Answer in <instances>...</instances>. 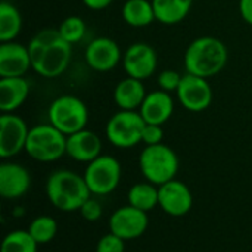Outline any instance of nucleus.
Segmentation results:
<instances>
[{
    "label": "nucleus",
    "mask_w": 252,
    "mask_h": 252,
    "mask_svg": "<svg viewBox=\"0 0 252 252\" xmlns=\"http://www.w3.org/2000/svg\"><path fill=\"white\" fill-rule=\"evenodd\" d=\"M66 155L77 162H92L102 155V140L92 130H80L66 136Z\"/></svg>",
    "instance_id": "nucleus-17"
},
{
    "label": "nucleus",
    "mask_w": 252,
    "mask_h": 252,
    "mask_svg": "<svg viewBox=\"0 0 252 252\" xmlns=\"http://www.w3.org/2000/svg\"><path fill=\"white\" fill-rule=\"evenodd\" d=\"M127 199L131 207L149 213L151 210L159 205V189L158 186L149 182L136 183L130 188L127 193Z\"/></svg>",
    "instance_id": "nucleus-23"
},
{
    "label": "nucleus",
    "mask_w": 252,
    "mask_h": 252,
    "mask_svg": "<svg viewBox=\"0 0 252 252\" xmlns=\"http://www.w3.org/2000/svg\"><path fill=\"white\" fill-rule=\"evenodd\" d=\"M182 77L177 71L174 69H164L159 72L158 75V86L161 90H165V92H176L180 81H182Z\"/></svg>",
    "instance_id": "nucleus-29"
},
{
    "label": "nucleus",
    "mask_w": 252,
    "mask_h": 252,
    "mask_svg": "<svg viewBox=\"0 0 252 252\" xmlns=\"http://www.w3.org/2000/svg\"><path fill=\"white\" fill-rule=\"evenodd\" d=\"M152 4L158 22L176 25L189 15L193 0H152Z\"/></svg>",
    "instance_id": "nucleus-22"
},
{
    "label": "nucleus",
    "mask_w": 252,
    "mask_h": 252,
    "mask_svg": "<svg viewBox=\"0 0 252 252\" xmlns=\"http://www.w3.org/2000/svg\"><path fill=\"white\" fill-rule=\"evenodd\" d=\"M149 226L148 213L131 207H121L109 217V230L124 241L140 238Z\"/></svg>",
    "instance_id": "nucleus-12"
},
{
    "label": "nucleus",
    "mask_w": 252,
    "mask_h": 252,
    "mask_svg": "<svg viewBox=\"0 0 252 252\" xmlns=\"http://www.w3.org/2000/svg\"><path fill=\"white\" fill-rule=\"evenodd\" d=\"M84 59L93 71L109 72L123 62V53L115 40L109 37H94L84 50Z\"/></svg>",
    "instance_id": "nucleus-13"
},
{
    "label": "nucleus",
    "mask_w": 252,
    "mask_h": 252,
    "mask_svg": "<svg viewBox=\"0 0 252 252\" xmlns=\"http://www.w3.org/2000/svg\"><path fill=\"white\" fill-rule=\"evenodd\" d=\"M47 118L53 127L65 136H71L86 128L89 123V109L80 97L62 94L49 105Z\"/></svg>",
    "instance_id": "nucleus-6"
},
{
    "label": "nucleus",
    "mask_w": 252,
    "mask_h": 252,
    "mask_svg": "<svg viewBox=\"0 0 252 252\" xmlns=\"http://www.w3.org/2000/svg\"><path fill=\"white\" fill-rule=\"evenodd\" d=\"M58 31L69 44H75L83 40L87 28H86V22L83 18H80L77 15H71V16H66L59 24Z\"/></svg>",
    "instance_id": "nucleus-27"
},
{
    "label": "nucleus",
    "mask_w": 252,
    "mask_h": 252,
    "mask_svg": "<svg viewBox=\"0 0 252 252\" xmlns=\"http://www.w3.org/2000/svg\"><path fill=\"white\" fill-rule=\"evenodd\" d=\"M159 189V205L161 210L171 217L186 216L193 205V195L190 189L180 180H170Z\"/></svg>",
    "instance_id": "nucleus-14"
},
{
    "label": "nucleus",
    "mask_w": 252,
    "mask_h": 252,
    "mask_svg": "<svg viewBox=\"0 0 252 252\" xmlns=\"http://www.w3.org/2000/svg\"><path fill=\"white\" fill-rule=\"evenodd\" d=\"M83 177L92 195H109L120 185L121 164L112 155H100L87 164Z\"/></svg>",
    "instance_id": "nucleus-8"
},
{
    "label": "nucleus",
    "mask_w": 252,
    "mask_h": 252,
    "mask_svg": "<svg viewBox=\"0 0 252 252\" xmlns=\"http://www.w3.org/2000/svg\"><path fill=\"white\" fill-rule=\"evenodd\" d=\"M25 152L38 162H55L66 154V136L50 123L34 126L30 128Z\"/></svg>",
    "instance_id": "nucleus-5"
},
{
    "label": "nucleus",
    "mask_w": 252,
    "mask_h": 252,
    "mask_svg": "<svg viewBox=\"0 0 252 252\" xmlns=\"http://www.w3.org/2000/svg\"><path fill=\"white\" fill-rule=\"evenodd\" d=\"M22 30V15L9 1L0 3V41H13Z\"/></svg>",
    "instance_id": "nucleus-24"
},
{
    "label": "nucleus",
    "mask_w": 252,
    "mask_h": 252,
    "mask_svg": "<svg viewBox=\"0 0 252 252\" xmlns=\"http://www.w3.org/2000/svg\"><path fill=\"white\" fill-rule=\"evenodd\" d=\"M146 89L142 80L126 77L114 89V102L120 109L124 111H139L145 97Z\"/></svg>",
    "instance_id": "nucleus-20"
},
{
    "label": "nucleus",
    "mask_w": 252,
    "mask_h": 252,
    "mask_svg": "<svg viewBox=\"0 0 252 252\" xmlns=\"http://www.w3.org/2000/svg\"><path fill=\"white\" fill-rule=\"evenodd\" d=\"M158 56L155 49L143 41L130 44L123 53V68L127 77L146 80L157 71Z\"/></svg>",
    "instance_id": "nucleus-11"
},
{
    "label": "nucleus",
    "mask_w": 252,
    "mask_h": 252,
    "mask_svg": "<svg viewBox=\"0 0 252 252\" xmlns=\"http://www.w3.org/2000/svg\"><path fill=\"white\" fill-rule=\"evenodd\" d=\"M239 12L242 19L252 25V0H239Z\"/></svg>",
    "instance_id": "nucleus-32"
},
{
    "label": "nucleus",
    "mask_w": 252,
    "mask_h": 252,
    "mask_svg": "<svg viewBox=\"0 0 252 252\" xmlns=\"http://www.w3.org/2000/svg\"><path fill=\"white\" fill-rule=\"evenodd\" d=\"M179 103L189 112H202L213 103V87L208 78L185 74L176 90Z\"/></svg>",
    "instance_id": "nucleus-9"
},
{
    "label": "nucleus",
    "mask_w": 252,
    "mask_h": 252,
    "mask_svg": "<svg viewBox=\"0 0 252 252\" xmlns=\"http://www.w3.org/2000/svg\"><path fill=\"white\" fill-rule=\"evenodd\" d=\"M30 128L22 117L6 112L0 117V157L3 159L16 157L25 151Z\"/></svg>",
    "instance_id": "nucleus-10"
},
{
    "label": "nucleus",
    "mask_w": 252,
    "mask_h": 252,
    "mask_svg": "<svg viewBox=\"0 0 252 252\" xmlns=\"http://www.w3.org/2000/svg\"><path fill=\"white\" fill-rule=\"evenodd\" d=\"M31 186L30 171L16 162H3L0 165V195L4 199L22 198Z\"/></svg>",
    "instance_id": "nucleus-16"
},
{
    "label": "nucleus",
    "mask_w": 252,
    "mask_h": 252,
    "mask_svg": "<svg viewBox=\"0 0 252 252\" xmlns=\"http://www.w3.org/2000/svg\"><path fill=\"white\" fill-rule=\"evenodd\" d=\"M38 244L28 230H12L3 238L0 252H37Z\"/></svg>",
    "instance_id": "nucleus-26"
},
{
    "label": "nucleus",
    "mask_w": 252,
    "mask_h": 252,
    "mask_svg": "<svg viewBox=\"0 0 252 252\" xmlns=\"http://www.w3.org/2000/svg\"><path fill=\"white\" fill-rule=\"evenodd\" d=\"M31 68L28 46L15 40L0 44V77H24Z\"/></svg>",
    "instance_id": "nucleus-15"
},
{
    "label": "nucleus",
    "mask_w": 252,
    "mask_h": 252,
    "mask_svg": "<svg viewBox=\"0 0 252 252\" xmlns=\"http://www.w3.org/2000/svg\"><path fill=\"white\" fill-rule=\"evenodd\" d=\"M114 0H83L84 6L92 9V10H103L108 6H111Z\"/></svg>",
    "instance_id": "nucleus-33"
},
{
    "label": "nucleus",
    "mask_w": 252,
    "mask_h": 252,
    "mask_svg": "<svg viewBox=\"0 0 252 252\" xmlns=\"http://www.w3.org/2000/svg\"><path fill=\"white\" fill-rule=\"evenodd\" d=\"M139 112L146 124L164 126L174 112V100L165 90H152L146 94Z\"/></svg>",
    "instance_id": "nucleus-18"
},
{
    "label": "nucleus",
    "mask_w": 252,
    "mask_h": 252,
    "mask_svg": "<svg viewBox=\"0 0 252 252\" xmlns=\"http://www.w3.org/2000/svg\"><path fill=\"white\" fill-rule=\"evenodd\" d=\"M121 16L127 25L134 28H145L157 21L152 0H126Z\"/></svg>",
    "instance_id": "nucleus-21"
},
{
    "label": "nucleus",
    "mask_w": 252,
    "mask_h": 252,
    "mask_svg": "<svg viewBox=\"0 0 252 252\" xmlns=\"http://www.w3.org/2000/svg\"><path fill=\"white\" fill-rule=\"evenodd\" d=\"M164 140V130L162 126H157V124H146L142 133V142L145 143V146H154V145H159Z\"/></svg>",
    "instance_id": "nucleus-31"
},
{
    "label": "nucleus",
    "mask_w": 252,
    "mask_h": 252,
    "mask_svg": "<svg viewBox=\"0 0 252 252\" xmlns=\"http://www.w3.org/2000/svg\"><path fill=\"white\" fill-rule=\"evenodd\" d=\"M80 214L81 217L86 220V221H90V223H94V221H99L103 216V210H102V205L97 199H93L92 196L83 204V207L80 208Z\"/></svg>",
    "instance_id": "nucleus-30"
},
{
    "label": "nucleus",
    "mask_w": 252,
    "mask_h": 252,
    "mask_svg": "<svg viewBox=\"0 0 252 252\" xmlns=\"http://www.w3.org/2000/svg\"><path fill=\"white\" fill-rule=\"evenodd\" d=\"M46 195L56 210L71 213L80 211L83 204L92 196V192L83 176L63 168L53 171L47 177Z\"/></svg>",
    "instance_id": "nucleus-3"
},
{
    "label": "nucleus",
    "mask_w": 252,
    "mask_h": 252,
    "mask_svg": "<svg viewBox=\"0 0 252 252\" xmlns=\"http://www.w3.org/2000/svg\"><path fill=\"white\" fill-rule=\"evenodd\" d=\"M32 69L44 78L62 75L72 58V44H69L58 30L46 28L37 32L28 43Z\"/></svg>",
    "instance_id": "nucleus-1"
},
{
    "label": "nucleus",
    "mask_w": 252,
    "mask_h": 252,
    "mask_svg": "<svg viewBox=\"0 0 252 252\" xmlns=\"http://www.w3.org/2000/svg\"><path fill=\"white\" fill-rule=\"evenodd\" d=\"M146 123L139 111L115 112L106 123V139L120 149L134 148L142 142V133Z\"/></svg>",
    "instance_id": "nucleus-7"
},
{
    "label": "nucleus",
    "mask_w": 252,
    "mask_h": 252,
    "mask_svg": "<svg viewBox=\"0 0 252 252\" xmlns=\"http://www.w3.org/2000/svg\"><path fill=\"white\" fill-rule=\"evenodd\" d=\"M139 167L146 182L161 186L176 179L179 171V157L164 143L145 146L139 157Z\"/></svg>",
    "instance_id": "nucleus-4"
},
{
    "label": "nucleus",
    "mask_w": 252,
    "mask_h": 252,
    "mask_svg": "<svg viewBox=\"0 0 252 252\" xmlns=\"http://www.w3.org/2000/svg\"><path fill=\"white\" fill-rule=\"evenodd\" d=\"M27 230L38 245H46L55 239L58 233V223L50 216H38L30 223Z\"/></svg>",
    "instance_id": "nucleus-25"
},
{
    "label": "nucleus",
    "mask_w": 252,
    "mask_h": 252,
    "mask_svg": "<svg viewBox=\"0 0 252 252\" xmlns=\"http://www.w3.org/2000/svg\"><path fill=\"white\" fill-rule=\"evenodd\" d=\"M30 96V83L24 77H0V111L15 112Z\"/></svg>",
    "instance_id": "nucleus-19"
},
{
    "label": "nucleus",
    "mask_w": 252,
    "mask_h": 252,
    "mask_svg": "<svg viewBox=\"0 0 252 252\" xmlns=\"http://www.w3.org/2000/svg\"><path fill=\"white\" fill-rule=\"evenodd\" d=\"M229 61L226 44L213 35H201L195 38L186 49L183 56L188 74L211 78L220 74Z\"/></svg>",
    "instance_id": "nucleus-2"
},
{
    "label": "nucleus",
    "mask_w": 252,
    "mask_h": 252,
    "mask_svg": "<svg viewBox=\"0 0 252 252\" xmlns=\"http://www.w3.org/2000/svg\"><path fill=\"white\" fill-rule=\"evenodd\" d=\"M126 251V241L120 236L109 232L108 235L102 236L96 245V252H124Z\"/></svg>",
    "instance_id": "nucleus-28"
}]
</instances>
